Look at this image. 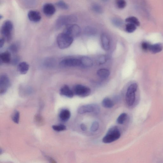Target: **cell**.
Here are the masks:
<instances>
[{"label": "cell", "instance_id": "obj_1", "mask_svg": "<svg viewBox=\"0 0 163 163\" xmlns=\"http://www.w3.org/2000/svg\"><path fill=\"white\" fill-rule=\"evenodd\" d=\"M121 136L120 132L117 126L110 127L103 139L102 142L104 143H110L118 140Z\"/></svg>", "mask_w": 163, "mask_h": 163}, {"label": "cell", "instance_id": "obj_2", "mask_svg": "<svg viewBox=\"0 0 163 163\" xmlns=\"http://www.w3.org/2000/svg\"><path fill=\"white\" fill-rule=\"evenodd\" d=\"M73 40V38L63 32L58 35L56 38L58 46L61 49L69 47L72 43Z\"/></svg>", "mask_w": 163, "mask_h": 163}, {"label": "cell", "instance_id": "obj_3", "mask_svg": "<svg viewBox=\"0 0 163 163\" xmlns=\"http://www.w3.org/2000/svg\"><path fill=\"white\" fill-rule=\"evenodd\" d=\"M77 20V17L74 15L61 16L56 20V26L57 28L59 29L64 26L73 24Z\"/></svg>", "mask_w": 163, "mask_h": 163}, {"label": "cell", "instance_id": "obj_4", "mask_svg": "<svg viewBox=\"0 0 163 163\" xmlns=\"http://www.w3.org/2000/svg\"><path fill=\"white\" fill-rule=\"evenodd\" d=\"M138 88V85L134 83L131 84L128 87L126 94V101L128 106L131 107L134 104L136 99V92Z\"/></svg>", "mask_w": 163, "mask_h": 163}, {"label": "cell", "instance_id": "obj_5", "mask_svg": "<svg viewBox=\"0 0 163 163\" xmlns=\"http://www.w3.org/2000/svg\"><path fill=\"white\" fill-rule=\"evenodd\" d=\"M13 29V25L11 21L7 20L3 23L1 32L3 38L7 42H9L11 40Z\"/></svg>", "mask_w": 163, "mask_h": 163}, {"label": "cell", "instance_id": "obj_6", "mask_svg": "<svg viewBox=\"0 0 163 163\" xmlns=\"http://www.w3.org/2000/svg\"><path fill=\"white\" fill-rule=\"evenodd\" d=\"M100 111V107L96 104L84 105L80 107L78 110V112L80 114L90 113L97 114Z\"/></svg>", "mask_w": 163, "mask_h": 163}, {"label": "cell", "instance_id": "obj_7", "mask_svg": "<svg viewBox=\"0 0 163 163\" xmlns=\"http://www.w3.org/2000/svg\"><path fill=\"white\" fill-rule=\"evenodd\" d=\"M73 92L75 95L80 97H84L90 95L91 91L88 87L81 85H78L74 87Z\"/></svg>", "mask_w": 163, "mask_h": 163}, {"label": "cell", "instance_id": "obj_8", "mask_svg": "<svg viewBox=\"0 0 163 163\" xmlns=\"http://www.w3.org/2000/svg\"><path fill=\"white\" fill-rule=\"evenodd\" d=\"M63 32L74 38L79 35L81 28L77 25L70 24L66 26Z\"/></svg>", "mask_w": 163, "mask_h": 163}, {"label": "cell", "instance_id": "obj_9", "mask_svg": "<svg viewBox=\"0 0 163 163\" xmlns=\"http://www.w3.org/2000/svg\"><path fill=\"white\" fill-rule=\"evenodd\" d=\"M60 65L63 67H74L81 66L80 59H68L62 60Z\"/></svg>", "mask_w": 163, "mask_h": 163}, {"label": "cell", "instance_id": "obj_10", "mask_svg": "<svg viewBox=\"0 0 163 163\" xmlns=\"http://www.w3.org/2000/svg\"><path fill=\"white\" fill-rule=\"evenodd\" d=\"M10 85L9 78L6 75H3L0 78V93L3 94L7 91Z\"/></svg>", "mask_w": 163, "mask_h": 163}, {"label": "cell", "instance_id": "obj_11", "mask_svg": "<svg viewBox=\"0 0 163 163\" xmlns=\"http://www.w3.org/2000/svg\"><path fill=\"white\" fill-rule=\"evenodd\" d=\"M43 10L44 14L46 16L49 17L53 16L56 11L54 5L49 3L45 4L43 5Z\"/></svg>", "mask_w": 163, "mask_h": 163}, {"label": "cell", "instance_id": "obj_12", "mask_svg": "<svg viewBox=\"0 0 163 163\" xmlns=\"http://www.w3.org/2000/svg\"><path fill=\"white\" fill-rule=\"evenodd\" d=\"M29 20L34 22H38L41 20L42 17L39 12L36 11L31 10L28 14Z\"/></svg>", "mask_w": 163, "mask_h": 163}, {"label": "cell", "instance_id": "obj_13", "mask_svg": "<svg viewBox=\"0 0 163 163\" xmlns=\"http://www.w3.org/2000/svg\"><path fill=\"white\" fill-rule=\"evenodd\" d=\"M101 38L103 49L106 51L109 50L110 48V40L107 35L105 33L102 34Z\"/></svg>", "mask_w": 163, "mask_h": 163}, {"label": "cell", "instance_id": "obj_14", "mask_svg": "<svg viewBox=\"0 0 163 163\" xmlns=\"http://www.w3.org/2000/svg\"><path fill=\"white\" fill-rule=\"evenodd\" d=\"M60 92L61 95L70 98L73 97L74 95V92L67 85L63 86L61 88Z\"/></svg>", "mask_w": 163, "mask_h": 163}, {"label": "cell", "instance_id": "obj_15", "mask_svg": "<svg viewBox=\"0 0 163 163\" xmlns=\"http://www.w3.org/2000/svg\"><path fill=\"white\" fill-rule=\"evenodd\" d=\"M81 66L84 67L90 68L93 65V62L92 59L89 57L84 56L80 59Z\"/></svg>", "mask_w": 163, "mask_h": 163}, {"label": "cell", "instance_id": "obj_16", "mask_svg": "<svg viewBox=\"0 0 163 163\" xmlns=\"http://www.w3.org/2000/svg\"><path fill=\"white\" fill-rule=\"evenodd\" d=\"M71 113L69 110L67 109H65L61 110L59 114L60 119L63 121L66 122L70 118Z\"/></svg>", "mask_w": 163, "mask_h": 163}, {"label": "cell", "instance_id": "obj_17", "mask_svg": "<svg viewBox=\"0 0 163 163\" xmlns=\"http://www.w3.org/2000/svg\"><path fill=\"white\" fill-rule=\"evenodd\" d=\"M110 72L108 69H101L98 70L97 74L98 76L102 79H106L110 75Z\"/></svg>", "mask_w": 163, "mask_h": 163}, {"label": "cell", "instance_id": "obj_18", "mask_svg": "<svg viewBox=\"0 0 163 163\" xmlns=\"http://www.w3.org/2000/svg\"><path fill=\"white\" fill-rule=\"evenodd\" d=\"M97 32V29L92 27L87 26L84 29V33L88 36H93L96 35Z\"/></svg>", "mask_w": 163, "mask_h": 163}, {"label": "cell", "instance_id": "obj_19", "mask_svg": "<svg viewBox=\"0 0 163 163\" xmlns=\"http://www.w3.org/2000/svg\"><path fill=\"white\" fill-rule=\"evenodd\" d=\"M18 70L22 74H25L27 73L29 69V66L25 62H22L19 64Z\"/></svg>", "mask_w": 163, "mask_h": 163}, {"label": "cell", "instance_id": "obj_20", "mask_svg": "<svg viewBox=\"0 0 163 163\" xmlns=\"http://www.w3.org/2000/svg\"><path fill=\"white\" fill-rule=\"evenodd\" d=\"M0 60L3 63H8L11 60V55L8 52H3L0 55Z\"/></svg>", "mask_w": 163, "mask_h": 163}, {"label": "cell", "instance_id": "obj_21", "mask_svg": "<svg viewBox=\"0 0 163 163\" xmlns=\"http://www.w3.org/2000/svg\"><path fill=\"white\" fill-rule=\"evenodd\" d=\"M162 49L161 45L159 44H156L151 45L150 46L149 50L153 54L159 53Z\"/></svg>", "mask_w": 163, "mask_h": 163}, {"label": "cell", "instance_id": "obj_22", "mask_svg": "<svg viewBox=\"0 0 163 163\" xmlns=\"http://www.w3.org/2000/svg\"><path fill=\"white\" fill-rule=\"evenodd\" d=\"M102 105L104 108H110L113 107L114 103L110 98L106 97L102 101Z\"/></svg>", "mask_w": 163, "mask_h": 163}, {"label": "cell", "instance_id": "obj_23", "mask_svg": "<svg viewBox=\"0 0 163 163\" xmlns=\"http://www.w3.org/2000/svg\"><path fill=\"white\" fill-rule=\"evenodd\" d=\"M91 9L95 13L98 14L103 13V10L101 6L97 3H94L92 5Z\"/></svg>", "mask_w": 163, "mask_h": 163}, {"label": "cell", "instance_id": "obj_24", "mask_svg": "<svg viewBox=\"0 0 163 163\" xmlns=\"http://www.w3.org/2000/svg\"><path fill=\"white\" fill-rule=\"evenodd\" d=\"M126 22L130 23L136 25V26L140 25V23L138 19L136 17L132 16L128 17L125 20Z\"/></svg>", "mask_w": 163, "mask_h": 163}, {"label": "cell", "instance_id": "obj_25", "mask_svg": "<svg viewBox=\"0 0 163 163\" xmlns=\"http://www.w3.org/2000/svg\"><path fill=\"white\" fill-rule=\"evenodd\" d=\"M111 21L113 25L117 27H120L123 24V21L120 18H113Z\"/></svg>", "mask_w": 163, "mask_h": 163}, {"label": "cell", "instance_id": "obj_26", "mask_svg": "<svg viewBox=\"0 0 163 163\" xmlns=\"http://www.w3.org/2000/svg\"><path fill=\"white\" fill-rule=\"evenodd\" d=\"M126 30L129 33H132L134 32L136 29V26L130 23H128L126 26Z\"/></svg>", "mask_w": 163, "mask_h": 163}, {"label": "cell", "instance_id": "obj_27", "mask_svg": "<svg viewBox=\"0 0 163 163\" xmlns=\"http://www.w3.org/2000/svg\"><path fill=\"white\" fill-rule=\"evenodd\" d=\"M115 4L120 9H123L126 6V2L125 0H115Z\"/></svg>", "mask_w": 163, "mask_h": 163}, {"label": "cell", "instance_id": "obj_28", "mask_svg": "<svg viewBox=\"0 0 163 163\" xmlns=\"http://www.w3.org/2000/svg\"><path fill=\"white\" fill-rule=\"evenodd\" d=\"M56 4L58 7L62 10H67L69 8L68 5L62 0L58 2Z\"/></svg>", "mask_w": 163, "mask_h": 163}, {"label": "cell", "instance_id": "obj_29", "mask_svg": "<svg viewBox=\"0 0 163 163\" xmlns=\"http://www.w3.org/2000/svg\"><path fill=\"white\" fill-rule=\"evenodd\" d=\"M127 118V114L125 113H122L118 117L117 119L118 123L120 124H123Z\"/></svg>", "mask_w": 163, "mask_h": 163}, {"label": "cell", "instance_id": "obj_30", "mask_svg": "<svg viewBox=\"0 0 163 163\" xmlns=\"http://www.w3.org/2000/svg\"><path fill=\"white\" fill-rule=\"evenodd\" d=\"M52 128L55 131L58 132L63 131L66 129V126L62 124L53 126H52Z\"/></svg>", "mask_w": 163, "mask_h": 163}, {"label": "cell", "instance_id": "obj_31", "mask_svg": "<svg viewBox=\"0 0 163 163\" xmlns=\"http://www.w3.org/2000/svg\"><path fill=\"white\" fill-rule=\"evenodd\" d=\"M20 113L19 111H16L12 117V119L15 123L18 124L20 120Z\"/></svg>", "mask_w": 163, "mask_h": 163}, {"label": "cell", "instance_id": "obj_32", "mask_svg": "<svg viewBox=\"0 0 163 163\" xmlns=\"http://www.w3.org/2000/svg\"><path fill=\"white\" fill-rule=\"evenodd\" d=\"M99 127V124L98 122L95 121L93 122L91 127V131L92 132H95L97 130Z\"/></svg>", "mask_w": 163, "mask_h": 163}, {"label": "cell", "instance_id": "obj_33", "mask_svg": "<svg viewBox=\"0 0 163 163\" xmlns=\"http://www.w3.org/2000/svg\"><path fill=\"white\" fill-rule=\"evenodd\" d=\"M107 57L105 56L102 55L98 58V63L100 65H102L107 61Z\"/></svg>", "mask_w": 163, "mask_h": 163}, {"label": "cell", "instance_id": "obj_34", "mask_svg": "<svg viewBox=\"0 0 163 163\" xmlns=\"http://www.w3.org/2000/svg\"><path fill=\"white\" fill-rule=\"evenodd\" d=\"M9 50L13 53H16L18 50V46L16 44L11 45L9 47Z\"/></svg>", "mask_w": 163, "mask_h": 163}, {"label": "cell", "instance_id": "obj_35", "mask_svg": "<svg viewBox=\"0 0 163 163\" xmlns=\"http://www.w3.org/2000/svg\"><path fill=\"white\" fill-rule=\"evenodd\" d=\"M150 45V44L147 42H143L142 44V50L145 51L149 50Z\"/></svg>", "mask_w": 163, "mask_h": 163}, {"label": "cell", "instance_id": "obj_36", "mask_svg": "<svg viewBox=\"0 0 163 163\" xmlns=\"http://www.w3.org/2000/svg\"><path fill=\"white\" fill-rule=\"evenodd\" d=\"M80 128L82 130L84 131H86L87 130L86 126L84 124H81L80 125Z\"/></svg>", "mask_w": 163, "mask_h": 163}, {"label": "cell", "instance_id": "obj_37", "mask_svg": "<svg viewBox=\"0 0 163 163\" xmlns=\"http://www.w3.org/2000/svg\"><path fill=\"white\" fill-rule=\"evenodd\" d=\"M5 40L4 38L1 39V40H0V48H2L5 43Z\"/></svg>", "mask_w": 163, "mask_h": 163}, {"label": "cell", "instance_id": "obj_38", "mask_svg": "<svg viewBox=\"0 0 163 163\" xmlns=\"http://www.w3.org/2000/svg\"><path fill=\"white\" fill-rule=\"evenodd\" d=\"M101 1H102V2H108L109 0H101Z\"/></svg>", "mask_w": 163, "mask_h": 163}]
</instances>
